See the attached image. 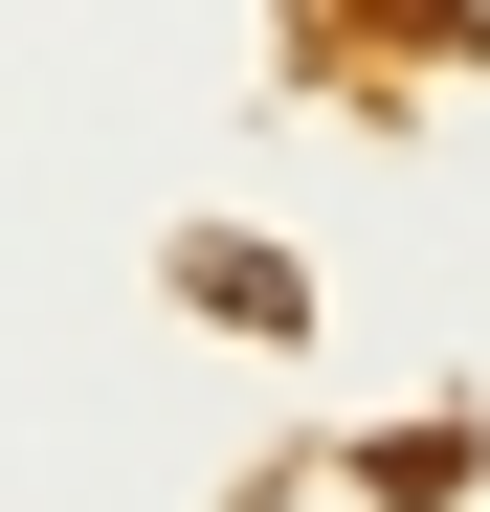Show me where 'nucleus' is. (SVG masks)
Masks as SVG:
<instances>
[{"mask_svg": "<svg viewBox=\"0 0 490 512\" xmlns=\"http://www.w3.org/2000/svg\"><path fill=\"white\" fill-rule=\"evenodd\" d=\"M446 23H490V0H446Z\"/></svg>", "mask_w": 490, "mask_h": 512, "instance_id": "f257e3e1", "label": "nucleus"}]
</instances>
